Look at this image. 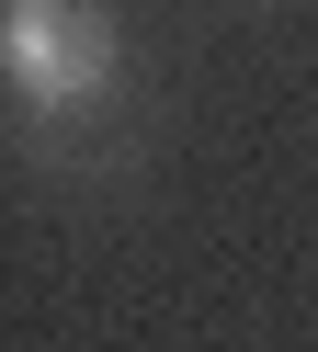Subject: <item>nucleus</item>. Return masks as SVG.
I'll return each mask as SVG.
<instances>
[{
    "instance_id": "obj_1",
    "label": "nucleus",
    "mask_w": 318,
    "mask_h": 352,
    "mask_svg": "<svg viewBox=\"0 0 318 352\" xmlns=\"http://www.w3.org/2000/svg\"><path fill=\"white\" fill-rule=\"evenodd\" d=\"M114 57H125V34H114L103 0H12V12H0V69H12V91L34 102V114L91 102L114 80Z\"/></svg>"
}]
</instances>
